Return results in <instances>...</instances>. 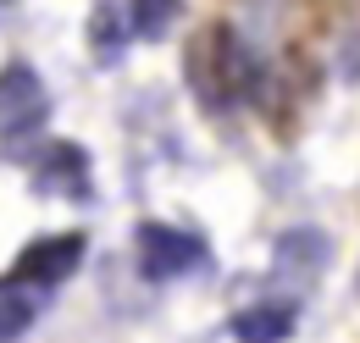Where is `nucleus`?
<instances>
[{"instance_id":"7ed1b4c3","label":"nucleus","mask_w":360,"mask_h":343,"mask_svg":"<svg viewBox=\"0 0 360 343\" xmlns=\"http://www.w3.org/2000/svg\"><path fill=\"white\" fill-rule=\"evenodd\" d=\"M50 100H45V84H39V72L34 67H6L0 72V138H22V133H34L45 122Z\"/></svg>"},{"instance_id":"6e6552de","label":"nucleus","mask_w":360,"mask_h":343,"mask_svg":"<svg viewBox=\"0 0 360 343\" xmlns=\"http://www.w3.org/2000/svg\"><path fill=\"white\" fill-rule=\"evenodd\" d=\"M294 266H305V283H316V277L327 271V238H321L316 227L283 233V244H277V271H294Z\"/></svg>"},{"instance_id":"423d86ee","label":"nucleus","mask_w":360,"mask_h":343,"mask_svg":"<svg viewBox=\"0 0 360 343\" xmlns=\"http://www.w3.org/2000/svg\"><path fill=\"white\" fill-rule=\"evenodd\" d=\"M128 44H134V28H128V11H122V0H94L89 11V50L100 67H117L122 56H128Z\"/></svg>"},{"instance_id":"20e7f679","label":"nucleus","mask_w":360,"mask_h":343,"mask_svg":"<svg viewBox=\"0 0 360 343\" xmlns=\"http://www.w3.org/2000/svg\"><path fill=\"white\" fill-rule=\"evenodd\" d=\"M84 233H56V238H39V244H28L22 260H17V277L22 283H39V288H56V283H67L78 266H84Z\"/></svg>"},{"instance_id":"39448f33","label":"nucleus","mask_w":360,"mask_h":343,"mask_svg":"<svg viewBox=\"0 0 360 343\" xmlns=\"http://www.w3.org/2000/svg\"><path fill=\"white\" fill-rule=\"evenodd\" d=\"M34 183L45 188V194H61V200H89V155L78 150V144H67V138H56L39 150V161H34Z\"/></svg>"},{"instance_id":"f03ea898","label":"nucleus","mask_w":360,"mask_h":343,"mask_svg":"<svg viewBox=\"0 0 360 343\" xmlns=\"http://www.w3.org/2000/svg\"><path fill=\"white\" fill-rule=\"evenodd\" d=\"M139 271L150 277V283H178L188 271H200L205 266V238H194V233H183V227H167V221H144L139 227Z\"/></svg>"},{"instance_id":"1a4fd4ad","label":"nucleus","mask_w":360,"mask_h":343,"mask_svg":"<svg viewBox=\"0 0 360 343\" xmlns=\"http://www.w3.org/2000/svg\"><path fill=\"white\" fill-rule=\"evenodd\" d=\"M128 11V28H134V39H167V28L178 22V0H128L122 6Z\"/></svg>"},{"instance_id":"9b49d317","label":"nucleus","mask_w":360,"mask_h":343,"mask_svg":"<svg viewBox=\"0 0 360 343\" xmlns=\"http://www.w3.org/2000/svg\"><path fill=\"white\" fill-rule=\"evenodd\" d=\"M11 6H17V0H0V22H6V17H11Z\"/></svg>"},{"instance_id":"f257e3e1","label":"nucleus","mask_w":360,"mask_h":343,"mask_svg":"<svg viewBox=\"0 0 360 343\" xmlns=\"http://www.w3.org/2000/svg\"><path fill=\"white\" fill-rule=\"evenodd\" d=\"M188 78L200 89V105L205 111H227L238 100H250L261 84V67H255V50L238 39L233 28H205L194 50H188Z\"/></svg>"},{"instance_id":"0eeeda50","label":"nucleus","mask_w":360,"mask_h":343,"mask_svg":"<svg viewBox=\"0 0 360 343\" xmlns=\"http://www.w3.org/2000/svg\"><path fill=\"white\" fill-rule=\"evenodd\" d=\"M294 316H300L294 299H261L233 316V338L238 343H283L294 332Z\"/></svg>"},{"instance_id":"9d476101","label":"nucleus","mask_w":360,"mask_h":343,"mask_svg":"<svg viewBox=\"0 0 360 343\" xmlns=\"http://www.w3.org/2000/svg\"><path fill=\"white\" fill-rule=\"evenodd\" d=\"M39 321V294L28 288H0V343H17Z\"/></svg>"}]
</instances>
